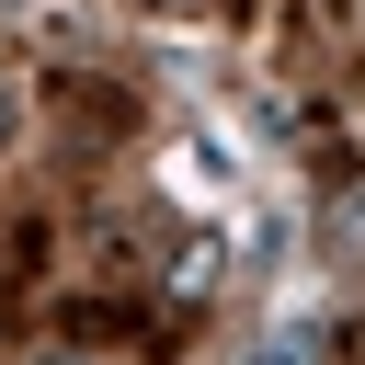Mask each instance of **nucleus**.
<instances>
[{
  "label": "nucleus",
  "instance_id": "obj_2",
  "mask_svg": "<svg viewBox=\"0 0 365 365\" xmlns=\"http://www.w3.org/2000/svg\"><path fill=\"white\" fill-rule=\"evenodd\" d=\"M148 11H194V0H148Z\"/></svg>",
  "mask_w": 365,
  "mask_h": 365
},
{
  "label": "nucleus",
  "instance_id": "obj_3",
  "mask_svg": "<svg viewBox=\"0 0 365 365\" xmlns=\"http://www.w3.org/2000/svg\"><path fill=\"white\" fill-rule=\"evenodd\" d=\"M57 365H103V354H57Z\"/></svg>",
  "mask_w": 365,
  "mask_h": 365
},
{
  "label": "nucleus",
  "instance_id": "obj_1",
  "mask_svg": "<svg viewBox=\"0 0 365 365\" xmlns=\"http://www.w3.org/2000/svg\"><path fill=\"white\" fill-rule=\"evenodd\" d=\"M251 365H319V331H308V319H297V331H274V342H262V354H251Z\"/></svg>",
  "mask_w": 365,
  "mask_h": 365
}]
</instances>
